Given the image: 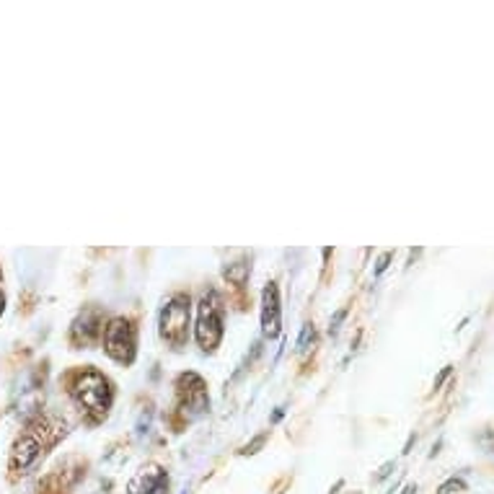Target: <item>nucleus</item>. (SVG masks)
Returning <instances> with one entry per match:
<instances>
[{
	"mask_svg": "<svg viewBox=\"0 0 494 494\" xmlns=\"http://www.w3.org/2000/svg\"><path fill=\"white\" fill-rule=\"evenodd\" d=\"M52 432V424L47 417L37 414L34 420L26 424V430L21 432L14 448H11V456H8V471H11V479H19V476L29 474L37 461L44 453V445H47V438Z\"/></svg>",
	"mask_w": 494,
	"mask_h": 494,
	"instance_id": "1",
	"label": "nucleus"
},
{
	"mask_svg": "<svg viewBox=\"0 0 494 494\" xmlns=\"http://www.w3.org/2000/svg\"><path fill=\"white\" fill-rule=\"evenodd\" d=\"M0 280H3V270H0Z\"/></svg>",
	"mask_w": 494,
	"mask_h": 494,
	"instance_id": "17",
	"label": "nucleus"
},
{
	"mask_svg": "<svg viewBox=\"0 0 494 494\" xmlns=\"http://www.w3.org/2000/svg\"><path fill=\"white\" fill-rule=\"evenodd\" d=\"M264 440H267V432H264V435H259V438L252 440V442H249V445H246V448H243L241 453H243V456H252V453H257L259 448L264 445Z\"/></svg>",
	"mask_w": 494,
	"mask_h": 494,
	"instance_id": "12",
	"label": "nucleus"
},
{
	"mask_svg": "<svg viewBox=\"0 0 494 494\" xmlns=\"http://www.w3.org/2000/svg\"><path fill=\"white\" fill-rule=\"evenodd\" d=\"M345 318H347V309H342V311H337V316H334V318H331V327H329L331 334H337V331H339V324H342V321H345Z\"/></svg>",
	"mask_w": 494,
	"mask_h": 494,
	"instance_id": "13",
	"label": "nucleus"
},
{
	"mask_svg": "<svg viewBox=\"0 0 494 494\" xmlns=\"http://www.w3.org/2000/svg\"><path fill=\"white\" fill-rule=\"evenodd\" d=\"M129 494H166L168 492V479L161 466H147L129 479Z\"/></svg>",
	"mask_w": 494,
	"mask_h": 494,
	"instance_id": "7",
	"label": "nucleus"
},
{
	"mask_svg": "<svg viewBox=\"0 0 494 494\" xmlns=\"http://www.w3.org/2000/svg\"><path fill=\"white\" fill-rule=\"evenodd\" d=\"M223 275H225V280H228V282H233V285H238V288H241V285L246 282V277H249V264H246V261L228 264Z\"/></svg>",
	"mask_w": 494,
	"mask_h": 494,
	"instance_id": "9",
	"label": "nucleus"
},
{
	"mask_svg": "<svg viewBox=\"0 0 494 494\" xmlns=\"http://www.w3.org/2000/svg\"><path fill=\"white\" fill-rule=\"evenodd\" d=\"M313 342H316V329H313V324H306L303 331H300V339H298V349L300 352H309Z\"/></svg>",
	"mask_w": 494,
	"mask_h": 494,
	"instance_id": "10",
	"label": "nucleus"
},
{
	"mask_svg": "<svg viewBox=\"0 0 494 494\" xmlns=\"http://www.w3.org/2000/svg\"><path fill=\"white\" fill-rule=\"evenodd\" d=\"M135 347H138V331L128 318H111L109 327L104 331V349L111 360L129 366L135 360Z\"/></svg>",
	"mask_w": 494,
	"mask_h": 494,
	"instance_id": "4",
	"label": "nucleus"
},
{
	"mask_svg": "<svg viewBox=\"0 0 494 494\" xmlns=\"http://www.w3.org/2000/svg\"><path fill=\"white\" fill-rule=\"evenodd\" d=\"M189 313H192V300L186 293L171 295L161 309V337L168 345L182 347L189 337Z\"/></svg>",
	"mask_w": 494,
	"mask_h": 494,
	"instance_id": "3",
	"label": "nucleus"
},
{
	"mask_svg": "<svg viewBox=\"0 0 494 494\" xmlns=\"http://www.w3.org/2000/svg\"><path fill=\"white\" fill-rule=\"evenodd\" d=\"M101 334V321H99V313L96 311H83L73 321V329H71V339L75 345H89L91 339H96Z\"/></svg>",
	"mask_w": 494,
	"mask_h": 494,
	"instance_id": "8",
	"label": "nucleus"
},
{
	"mask_svg": "<svg viewBox=\"0 0 494 494\" xmlns=\"http://www.w3.org/2000/svg\"><path fill=\"white\" fill-rule=\"evenodd\" d=\"M466 489V484H463V479H451V481H445L442 487H440V494H453V492H463Z\"/></svg>",
	"mask_w": 494,
	"mask_h": 494,
	"instance_id": "11",
	"label": "nucleus"
},
{
	"mask_svg": "<svg viewBox=\"0 0 494 494\" xmlns=\"http://www.w3.org/2000/svg\"><path fill=\"white\" fill-rule=\"evenodd\" d=\"M3 313H5V293L0 290V316H3Z\"/></svg>",
	"mask_w": 494,
	"mask_h": 494,
	"instance_id": "16",
	"label": "nucleus"
},
{
	"mask_svg": "<svg viewBox=\"0 0 494 494\" xmlns=\"http://www.w3.org/2000/svg\"><path fill=\"white\" fill-rule=\"evenodd\" d=\"M388 261H391V254L385 252L384 257L378 259V264H375V277H381L385 272V267H388Z\"/></svg>",
	"mask_w": 494,
	"mask_h": 494,
	"instance_id": "14",
	"label": "nucleus"
},
{
	"mask_svg": "<svg viewBox=\"0 0 494 494\" xmlns=\"http://www.w3.org/2000/svg\"><path fill=\"white\" fill-rule=\"evenodd\" d=\"M223 339V303L215 290L204 295L200 300V316H197V342L200 347L207 349L218 347Z\"/></svg>",
	"mask_w": 494,
	"mask_h": 494,
	"instance_id": "5",
	"label": "nucleus"
},
{
	"mask_svg": "<svg viewBox=\"0 0 494 494\" xmlns=\"http://www.w3.org/2000/svg\"><path fill=\"white\" fill-rule=\"evenodd\" d=\"M448 375H451V366H448V367H445V370H442V373H440L438 381H435V388H440V385H442V381H445Z\"/></svg>",
	"mask_w": 494,
	"mask_h": 494,
	"instance_id": "15",
	"label": "nucleus"
},
{
	"mask_svg": "<svg viewBox=\"0 0 494 494\" xmlns=\"http://www.w3.org/2000/svg\"><path fill=\"white\" fill-rule=\"evenodd\" d=\"M280 324H282L280 290H277L275 282H270L261 293V331H264V337H270V339L280 337Z\"/></svg>",
	"mask_w": 494,
	"mask_h": 494,
	"instance_id": "6",
	"label": "nucleus"
},
{
	"mask_svg": "<svg viewBox=\"0 0 494 494\" xmlns=\"http://www.w3.org/2000/svg\"><path fill=\"white\" fill-rule=\"evenodd\" d=\"M68 385H71V388H68L71 396H73L75 404H78L81 409L93 412V414H99V417L107 414V409H109L111 404V385L99 370H91V367L78 370V373L71 375Z\"/></svg>",
	"mask_w": 494,
	"mask_h": 494,
	"instance_id": "2",
	"label": "nucleus"
}]
</instances>
